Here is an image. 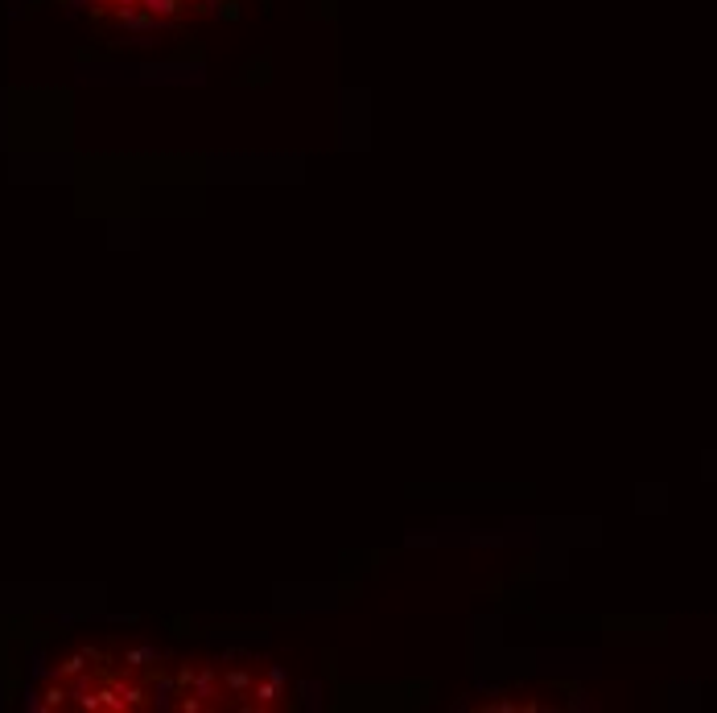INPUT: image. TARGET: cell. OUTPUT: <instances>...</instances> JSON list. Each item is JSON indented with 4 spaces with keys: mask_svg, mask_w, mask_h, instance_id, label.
Returning a JSON list of instances; mask_svg holds the SVG:
<instances>
[{
    "mask_svg": "<svg viewBox=\"0 0 717 713\" xmlns=\"http://www.w3.org/2000/svg\"><path fill=\"white\" fill-rule=\"evenodd\" d=\"M256 697H260V705H272V701H277V681H272V685H256Z\"/></svg>",
    "mask_w": 717,
    "mask_h": 713,
    "instance_id": "7a4b0ae2",
    "label": "cell"
},
{
    "mask_svg": "<svg viewBox=\"0 0 717 713\" xmlns=\"http://www.w3.org/2000/svg\"><path fill=\"white\" fill-rule=\"evenodd\" d=\"M223 685H227L231 693H248V689H252V676H248V672H227Z\"/></svg>",
    "mask_w": 717,
    "mask_h": 713,
    "instance_id": "6da1fadb",
    "label": "cell"
}]
</instances>
